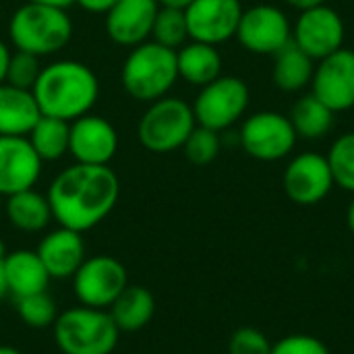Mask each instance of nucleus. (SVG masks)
Returning a JSON list of instances; mask_svg holds the SVG:
<instances>
[{"label":"nucleus","instance_id":"nucleus-1","mask_svg":"<svg viewBox=\"0 0 354 354\" xmlns=\"http://www.w3.org/2000/svg\"><path fill=\"white\" fill-rule=\"evenodd\" d=\"M46 197L58 226L83 234L112 214L120 197V180L110 166L75 162L54 176Z\"/></svg>","mask_w":354,"mask_h":354},{"label":"nucleus","instance_id":"nucleus-2","mask_svg":"<svg viewBox=\"0 0 354 354\" xmlns=\"http://www.w3.org/2000/svg\"><path fill=\"white\" fill-rule=\"evenodd\" d=\"M31 93L41 116L73 122L93 110L100 97V79L85 62L54 60L41 66Z\"/></svg>","mask_w":354,"mask_h":354},{"label":"nucleus","instance_id":"nucleus-3","mask_svg":"<svg viewBox=\"0 0 354 354\" xmlns=\"http://www.w3.org/2000/svg\"><path fill=\"white\" fill-rule=\"evenodd\" d=\"M73 19L64 8L25 2L8 21V39L15 50L33 54L37 58L54 56L73 39Z\"/></svg>","mask_w":354,"mask_h":354},{"label":"nucleus","instance_id":"nucleus-4","mask_svg":"<svg viewBox=\"0 0 354 354\" xmlns=\"http://www.w3.org/2000/svg\"><path fill=\"white\" fill-rule=\"evenodd\" d=\"M178 81L176 50L147 39L127 54L120 68V83L129 97L151 104L166 97Z\"/></svg>","mask_w":354,"mask_h":354},{"label":"nucleus","instance_id":"nucleus-5","mask_svg":"<svg viewBox=\"0 0 354 354\" xmlns=\"http://www.w3.org/2000/svg\"><path fill=\"white\" fill-rule=\"evenodd\" d=\"M52 330L62 354H112L120 338V330L108 309L85 305L58 313Z\"/></svg>","mask_w":354,"mask_h":354},{"label":"nucleus","instance_id":"nucleus-6","mask_svg":"<svg viewBox=\"0 0 354 354\" xmlns=\"http://www.w3.org/2000/svg\"><path fill=\"white\" fill-rule=\"evenodd\" d=\"M195 127L197 120L193 106L180 97L166 95L147 104V110L141 114L137 124V137L151 153H172L183 149Z\"/></svg>","mask_w":354,"mask_h":354},{"label":"nucleus","instance_id":"nucleus-7","mask_svg":"<svg viewBox=\"0 0 354 354\" xmlns=\"http://www.w3.org/2000/svg\"><path fill=\"white\" fill-rule=\"evenodd\" d=\"M249 102L251 91L241 77L220 75L216 81L199 87V93L191 106L199 127L222 133L245 116Z\"/></svg>","mask_w":354,"mask_h":354},{"label":"nucleus","instance_id":"nucleus-8","mask_svg":"<svg viewBox=\"0 0 354 354\" xmlns=\"http://www.w3.org/2000/svg\"><path fill=\"white\" fill-rule=\"evenodd\" d=\"M297 139L290 118L274 110H261L247 116L239 133L243 149L259 162L284 160L295 149Z\"/></svg>","mask_w":354,"mask_h":354},{"label":"nucleus","instance_id":"nucleus-9","mask_svg":"<svg viewBox=\"0 0 354 354\" xmlns=\"http://www.w3.org/2000/svg\"><path fill=\"white\" fill-rule=\"evenodd\" d=\"M71 280L79 305L93 309H110L118 295L129 286L124 266L112 255L85 257Z\"/></svg>","mask_w":354,"mask_h":354},{"label":"nucleus","instance_id":"nucleus-10","mask_svg":"<svg viewBox=\"0 0 354 354\" xmlns=\"http://www.w3.org/2000/svg\"><path fill=\"white\" fill-rule=\"evenodd\" d=\"M234 37L251 54L274 56L292 41V25L282 8L257 4L243 10Z\"/></svg>","mask_w":354,"mask_h":354},{"label":"nucleus","instance_id":"nucleus-11","mask_svg":"<svg viewBox=\"0 0 354 354\" xmlns=\"http://www.w3.org/2000/svg\"><path fill=\"white\" fill-rule=\"evenodd\" d=\"M344 35L346 29L340 12L326 2L299 10L292 25V44L315 62L344 48Z\"/></svg>","mask_w":354,"mask_h":354},{"label":"nucleus","instance_id":"nucleus-12","mask_svg":"<svg viewBox=\"0 0 354 354\" xmlns=\"http://www.w3.org/2000/svg\"><path fill=\"white\" fill-rule=\"evenodd\" d=\"M334 174L326 156L317 151H305L295 156L282 174V187L286 197L297 205H317L334 189Z\"/></svg>","mask_w":354,"mask_h":354},{"label":"nucleus","instance_id":"nucleus-13","mask_svg":"<svg viewBox=\"0 0 354 354\" xmlns=\"http://www.w3.org/2000/svg\"><path fill=\"white\" fill-rule=\"evenodd\" d=\"M311 93L336 114L354 108V50L340 48L317 60Z\"/></svg>","mask_w":354,"mask_h":354},{"label":"nucleus","instance_id":"nucleus-14","mask_svg":"<svg viewBox=\"0 0 354 354\" xmlns=\"http://www.w3.org/2000/svg\"><path fill=\"white\" fill-rule=\"evenodd\" d=\"M243 10L241 0H193L185 8L189 39L212 46L232 39Z\"/></svg>","mask_w":354,"mask_h":354},{"label":"nucleus","instance_id":"nucleus-15","mask_svg":"<svg viewBox=\"0 0 354 354\" xmlns=\"http://www.w3.org/2000/svg\"><path fill=\"white\" fill-rule=\"evenodd\" d=\"M116 151L118 131L108 118L89 112L71 122L68 153L75 158V162L89 166H108Z\"/></svg>","mask_w":354,"mask_h":354},{"label":"nucleus","instance_id":"nucleus-16","mask_svg":"<svg viewBox=\"0 0 354 354\" xmlns=\"http://www.w3.org/2000/svg\"><path fill=\"white\" fill-rule=\"evenodd\" d=\"M44 170L41 158L35 153L27 137H0V195L33 189Z\"/></svg>","mask_w":354,"mask_h":354},{"label":"nucleus","instance_id":"nucleus-17","mask_svg":"<svg viewBox=\"0 0 354 354\" xmlns=\"http://www.w3.org/2000/svg\"><path fill=\"white\" fill-rule=\"evenodd\" d=\"M158 10V0H118L106 12V33L114 44L135 48L151 37Z\"/></svg>","mask_w":354,"mask_h":354},{"label":"nucleus","instance_id":"nucleus-18","mask_svg":"<svg viewBox=\"0 0 354 354\" xmlns=\"http://www.w3.org/2000/svg\"><path fill=\"white\" fill-rule=\"evenodd\" d=\"M35 253L52 280H66L85 261V243L81 232L58 226L39 241Z\"/></svg>","mask_w":354,"mask_h":354},{"label":"nucleus","instance_id":"nucleus-19","mask_svg":"<svg viewBox=\"0 0 354 354\" xmlns=\"http://www.w3.org/2000/svg\"><path fill=\"white\" fill-rule=\"evenodd\" d=\"M4 270V282H6V292L15 299L44 292L48 290L50 276L35 251L29 249H19L6 253L2 261Z\"/></svg>","mask_w":354,"mask_h":354},{"label":"nucleus","instance_id":"nucleus-20","mask_svg":"<svg viewBox=\"0 0 354 354\" xmlns=\"http://www.w3.org/2000/svg\"><path fill=\"white\" fill-rule=\"evenodd\" d=\"M39 116L31 91L0 83V137H27Z\"/></svg>","mask_w":354,"mask_h":354},{"label":"nucleus","instance_id":"nucleus-21","mask_svg":"<svg viewBox=\"0 0 354 354\" xmlns=\"http://www.w3.org/2000/svg\"><path fill=\"white\" fill-rule=\"evenodd\" d=\"M178 79L189 85L203 87L222 75V54L218 46L203 41H187L176 50Z\"/></svg>","mask_w":354,"mask_h":354},{"label":"nucleus","instance_id":"nucleus-22","mask_svg":"<svg viewBox=\"0 0 354 354\" xmlns=\"http://www.w3.org/2000/svg\"><path fill=\"white\" fill-rule=\"evenodd\" d=\"M4 199H6L4 201L6 220L10 222L12 228L21 230L25 234L41 232L54 220L48 197L35 189H27V191L15 193L10 197H4Z\"/></svg>","mask_w":354,"mask_h":354},{"label":"nucleus","instance_id":"nucleus-23","mask_svg":"<svg viewBox=\"0 0 354 354\" xmlns=\"http://www.w3.org/2000/svg\"><path fill=\"white\" fill-rule=\"evenodd\" d=\"M108 311L120 332H139L153 319L156 299L145 286L129 284Z\"/></svg>","mask_w":354,"mask_h":354},{"label":"nucleus","instance_id":"nucleus-24","mask_svg":"<svg viewBox=\"0 0 354 354\" xmlns=\"http://www.w3.org/2000/svg\"><path fill=\"white\" fill-rule=\"evenodd\" d=\"M313 71H315V60L307 56L292 41L286 44L278 54H274L272 79L276 87L286 93H297L303 91L307 85H311Z\"/></svg>","mask_w":354,"mask_h":354},{"label":"nucleus","instance_id":"nucleus-25","mask_svg":"<svg viewBox=\"0 0 354 354\" xmlns=\"http://www.w3.org/2000/svg\"><path fill=\"white\" fill-rule=\"evenodd\" d=\"M334 114L324 102H319L313 93L301 95L290 108V124L299 139L315 141L326 137L334 127Z\"/></svg>","mask_w":354,"mask_h":354},{"label":"nucleus","instance_id":"nucleus-26","mask_svg":"<svg viewBox=\"0 0 354 354\" xmlns=\"http://www.w3.org/2000/svg\"><path fill=\"white\" fill-rule=\"evenodd\" d=\"M68 137H71V122L39 116L31 133L27 135L31 147L41 158V162H56L68 153Z\"/></svg>","mask_w":354,"mask_h":354},{"label":"nucleus","instance_id":"nucleus-27","mask_svg":"<svg viewBox=\"0 0 354 354\" xmlns=\"http://www.w3.org/2000/svg\"><path fill=\"white\" fill-rule=\"evenodd\" d=\"M151 39L170 50H178L180 46H185L189 41V27H187L185 10L172 8V6H160L156 21H153Z\"/></svg>","mask_w":354,"mask_h":354},{"label":"nucleus","instance_id":"nucleus-28","mask_svg":"<svg viewBox=\"0 0 354 354\" xmlns=\"http://www.w3.org/2000/svg\"><path fill=\"white\" fill-rule=\"evenodd\" d=\"M15 303H17V313L27 328L46 330L52 328L58 317L56 301L48 295V290L15 299Z\"/></svg>","mask_w":354,"mask_h":354},{"label":"nucleus","instance_id":"nucleus-29","mask_svg":"<svg viewBox=\"0 0 354 354\" xmlns=\"http://www.w3.org/2000/svg\"><path fill=\"white\" fill-rule=\"evenodd\" d=\"M334 183L354 195V131L342 133L328 151Z\"/></svg>","mask_w":354,"mask_h":354},{"label":"nucleus","instance_id":"nucleus-30","mask_svg":"<svg viewBox=\"0 0 354 354\" xmlns=\"http://www.w3.org/2000/svg\"><path fill=\"white\" fill-rule=\"evenodd\" d=\"M222 149V139H220V133L218 131H212V129H205V127H195L191 131V135L187 137L185 145H183V151L187 156V160L195 166H207L212 164L218 153Z\"/></svg>","mask_w":354,"mask_h":354},{"label":"nucleus","instance_id":"nucleus-31","mask_svg":"<svg viewBox=\"0 0 354 354\" xmlns=\"http://www.w3.org/2000/svg\"><path fill=\"white\" fill-rule=\"evenodd\" d=\"M41 73V62L37 56L33 54H27V52H12L10 56V62H8V71H6V81L4 83H10L19 89H27L31 91L37 77Z\"/></svg>","mask_w":354,"mask_h":354},{"label":"nucleus","instance_id":"nucleus-32","mask_svg":"<svg viewBox=\"0 0 354 354\" xmlns=\"http://www.w3.org/2000/svg\"><path fill=\"white\" fill-rule=\"evenodd\" d=\"M270 338L257 328H239L228 340V354H272Z\"/></svg>","mask_w":354,"mask_h":354},{"label":"nucleus","instance_id":"nucleus-33","mask_svg":"<svg viewBox=\"0 0 354 354\" xmlns=\"http://www.w3.org/2000/svg\"><path fill=\"white\" fill-rule=\"evenodd\" d=\"M272 354H330V348L315 336L290 334L272 346Z\"/></svg>","mask_w":354,"mask_h":354},{"label":"nucleus","instance_id":"nucleus-34","mask_svg":"<svg viewBox=\"0 0 354 354\" xmlns=\"http://www.w3.org/2000/svg\"><path fill=\"white\" fill-rule=\"evenodd\" d=\"M118 0H75V4H79L83 10L91 12V15H106Z\"/></svg>","mask_w":354,"mask_h":354},{"label":"nucleus","instance_id":"nucleus-35","mask_svg":"<svg viewBox=\"0 0 354 354\" xmlns=\"http://www.w3.org/2000/svg\"><path fill=\"white\" fill-rule=\"evenodd\" d=\"M10 56H12L10 46L0 37V83H4V81H6V71H8Z\"/></svg>","mask_w":354,"mask_h":354},{"label":"nucleus","instance_id":"nucleus-36","mask_svg":"<svg viewBox=\"0 0 354 354\" xmlns=\"http://www.w3.org/2000/svg\"><path fill=\"white\" fill-rule=\"evenodd\" d=\"M25 2H33V4H44V6H54V8H68L75 4V0H25Z\"/></svg>","mask_w":354,"mask_h":354},{"label":"nucleus","instance_id":"nucleus-37","mask_svg":"<svg viewBox=\"0 0 354 354\" xmlns=\"http://www.w3.org/2000/svg\"><path fill=\"white\" fill-rule=\"evenodd\" d=\"M286 4H290L292 8L297 10H305V8H311V6H317V4H324L326 0H284Z\"/></svg>","mask_w":354,"mask_h":354},{"label":"nucleus","instance_id":"nucleus-38","mask_svg":"<svg viewBox=\"0 0 354 354\" xmlns=\"http://www.w3.org/2000/svg\"><path fill=\"white\" fill-rule=\"evenodd\" d=\"M160 2V6H172V8H187L193 0H158Z\"/></svg>","mask_w":354,"mask_h":354},{"label":"nucleus","instance_id":"nucleus-39","mask_svg":"<svg viewBox=\"0 0 354 354\" xmlns=\"http://www.w3.org/2000/svg\"><path fill=\"white\" fill-rule=\"evenodd\" d=\"M346 224H348V230L354 234V197L348 203V209H346Z\"/></svg>","mask_w":354,"mask_h":354},{"label":"nucleus","instance_id":"nucleus-40","mask_svg":"<svg viewBox=\"0 0 354 354\" xmlns=\"http://www.w3.org/2000/svg\"><path fill=\"white\" fill-rule=\"evenodd\" d=\"M2 261L4 259H0V299H4L8 292H6V282H4V270H2Z\"/></svg>","mask_w":354,"mask_h":354},{"label":"nucleus","instance_id":"nucleus-41","mask_svg":"<svg viewBox=\"0 0 354 354\" xmlns=\"http://www.w3.org/2000/svg\"><path fill=\"white\" fill-rule=\"evenodd\" d=\"M0 354H23L21 351H17L15 346H0Z\"/></svg>","mask_w":354,"mask_h":354},{"label":"nucleus","instance_id":"nucleus-42","mask_svg":"<svg viewBox=\"0 0 354 354\" xmlns=\"http://www.w3.org/2000/svg\"><path fill=\"white\" fill-rule=\"evenodd\" d=\"M6 253H8V251H6V247H4V243L0 241V259H4V257H6Z\"/></svg>","mask_w":354,"mask_h":354},{"label":"nucleus","instance_id":"nucleus-43","mask_svg":"<svg viewBox=\"0 0 354 354\" xmlns=\"http://www.w3.org/2000/svg\"><path fill=\"white\" fill-rule=\"evenodd\" d=\"M2 199H4V197H2V195H0V212H2V209H4V203H2Z\"/></svg>","mask_w":354,"mask_h":354}]
</instances>
